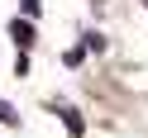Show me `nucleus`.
<instances>
[{
	"instance_id": "20e7f679",
	"label": "nucleus",
	"mask_w": 148,
	"mask_h": 138,
	"mask_svg": "<svg viewBox=\"0 0 148 138\" xmlns=\"http://www.w3.org/2000/svg\"><path fill=\"white\" fill-rule=\"evenodd\" d=\"M19 5H24V14H29V19H34V14H38V10H43L38 0H19Z\"/></svg>"
},
{
	"instance_id": "f257e3e1",
	"label": "nucleus",
	"mask_w": 148,
	"mask_h": 138,
	"mask_svg": "<svg viewBox=\"0 0 148 138\" xmlns=\"http://www.w3.org/2000/svg\"><path fill=\"white\" fill-rule=\"evenodd\" d=\"M10 38L19 43V48H34V19L24 14V19H10Z\"/></svg>"
},
{
	"instance_id": "f03ea898",
	"label": "nucleus",
	"mask_w": 148,
	"mask_h": 138,
	"mask_svg": "<svg viewBox=\"0 0 148 138\" xmlns=\"http://www.w3.org/2000/svg\"><path fill=\"white\" fill-rule=\"evenodd\" d=\"M81 57H86L81 48H67V52H62V62H67V67H81Z\"/></svg>"
},
{
	"instance_id": "7ed1b4c3",
	"label": "nucleus",
	"mask_w": 148,
	"mask_h": 138,
	"mask_svg": "<svg viewBox=\"0 0 148 138\" xmlns=\"http://www.w3.org/2000/svg\"><path fill=\"white\" fill-rule=\"evenodd\" d=\"M0 119H5V124H19V114H14V105H5V100H0Z\"/></svg>"
}]
</instances>
